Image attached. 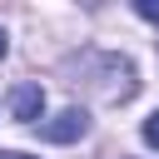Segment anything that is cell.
Wrapping results in <instances>:
<instances>
[{
	"instance_id": "cell-2",
	"label": "cell",
	"mask_w": 159,
	"mask_h": 159,
	"mask_svg": "<svg viewBox=\"0 0 159 159\" xmlns=\"http://www.w3.org/2000/svg\"><path fill=\"white\" fill-rule=\"evenodd\" d=\"M10 114H15L20 124H35V119L45 114V89H40V84H15V89H10Z\"/></svg>"
},
{
	"instance_id": "cell-6",
	"label": "cell",
	"mask_w": 159,
	"mask_h": 159,
	"mask_svg": "<svg viewBox=\"0 0 159 159\" xmlns=\"http://www.w3.org/2000/svg\"><path fill=\"white\" fill-rule=\"evenodd\" d=\"M5 50H10V40H5V30H0V60H5Z\"/></svg>"
},
{
	"instance_id": "cell-3",
	"label": "cell",
	"mask_w": 159,
	"mask_h": 159,
	"mask_svg": "<svg viewBox=\"0 0 159 159\" xmlns=\"http://www.w3.org/2000/svg\"><path fill=\"white\" fill-rule=\"evenodd\" d=\"M144 144H154V149H159V109L144 119Z\"/></svg>"
},
{
	"instance_id": "cell-7",
	"label": "cell",
	"mask_w": 159,
	"mask_h": 159,
	"mask_svg": "<svg viewBox=\"0 0 159 159\" xmlns=\"http://www.w3.org/2000/svg\"><path fill=\"white\" fill-rule=\"evenodd\" d=\"M119 159H129V154H119Z\"/></svg>"
},
{
	"instance_id": "cell-5",
	"label": "cell",
	"mask_w": 159,
	"mask_h": 159,
	"mask_svg": "<svg viewBox=\"0 0 159 159\" xmlns=\"http://www.w3.org/2000/svg\"><path fill=\"white\" fill-rule=\"evenodd\" d=\"M0 159H30V154H15V149H0Z\"/></svg>"
},
{
	"instance_id": "cell-1",
	"label": "cell",
	"mask_w": 159,
	"mask_h": 159,
	"mask_svg": "<svg viewBox=\"0 0 159 159\" xmlns=\"http://www.w3.org/2000/svg\"><path fill=\"white\" fill-rule=\"evenodd\" d=\"M40 134H45L50 144H75V139L89 134V114H84V109H60L55 119L40 124Z\"/></svg>"
},
{
	"instance_id": "cell-4",
	"label": "cell",
	"mask_w": 159,
	"mask_h": 159,
	"mask_svg": "<svg viewBox=\"0 0 159 159\" xmlns=\"http://www.w3.org/2000/svg\"><path fill=\"white\" fill-rule=\"evenodd\" d=\"M134 10H139V15H144V20H154V25H159V0H139V5H134Z\"/></svg>"
}]
</instances>
